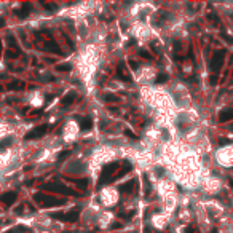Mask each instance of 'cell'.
I'll use <instances>...</instances> for the list:
<instances>
[{"label": "cell", "mask_w": 233, "mask_h": 233, "mask_svg": "<svg viewBox=\"0 0 233 233\" xmlns=\"http://www.w3.org/2000/svg\"><path fill=\"white\" fill-rule=\"evenodd\" d=\"M15 200H16V193H15V192H8V193H5V195H2V197H0V201L5 203L6 206H10Z\"/></svg>", "instance_id": "5"}, {"label": "cell", "mask_w": 233, "mask_h": 233, "mask_svg": "<svg viewBox=\"0 0 233 233\" xmlns=\"http://www.w3.org/2000/svg\"><path fill=\"white\" fill-rule=\"evenodd\" d=\"M56 70H59V72H64V70H70V66H69V64H66V66H58V67H56Z\"/></svg>", "instance_id": "14"}, {"label": "cell", "mask_w": 233, "mask_h": 233, "mask_svg": "<svg viewBox=\"0 0 233 233\" xmlns=\"http://www.w3.org/2000/svg\"><path fill=\"white\" fill-rule=\"evenodd\" d=\"M46 190H53V192H59V193H67V195H73V192L70 189H67L66 185H61V184H50V185H45Z\"/></svg>", "instance_id": "2"}, {"label": "cell", "mask_w": 233, "mask_h": 233, "mask_svg": "<svg viewBox=\"0 0 233 233\" xmlns=\"http://www.w3.org/2000/svg\"><path fill=\"white\" fill-rule=\"evenodd\" d=\"M45 133H46V126H39V128H35V129H32L31 133H27V134H26V141H27V139L40 137V136H43Z\"/></svg>", "instance_id": "4"}, {"label": "cell", "mask_w": 233, "mask_h": 233, "mask_svg": "<svg viewBox=\"0 0 233 233\" xmlns=\"http://www.w3.org/2000/svg\"><path fill=\"white\" fill-rule=\"evenodd\" d=\"M35 201H39L42 206H56V204L61 203L59 200H56L53 197H46V195H43V193H37L35 195Z\"/></svg>", "instance_id": "1"}, {"label": "cell", "mask_w": 233, "mask_h": 233, "mask_svg": "<svg viewBox=\"0 0 233 233\" xmlns=\"http://www.w3.org/2000/svg\"><path fill=\"white\" fill-rule=\"evenodd\" d=\"M73 98H75V93H69V94L62 99V104H64V106H69L70 102L73 101Z\"/></svg>", "instance_id": "10"}, {"label": "cell", "mask_w": 233, "mask_h": 233, "mask_svg": "<svg viewBox=\"0 0 233 233\" xmlns=\"http://www.w3.org/2000/svg\"><path fill=\"white\" fill-rule=\"evenodd\" d=\"M222 62H223V51L216 53L214 58H212V61H211V69L212 70H219L222 67Z\"/></svg>", "instance_id": "3"}, {"label": "cell", "mask_w": 233, "mask_h": 233, "mask_svg": "<svg viewBox=\"0 0 233 233\" xmlns=\"http://www.w3.org/2000/svg\"><path fill=\"white\" fill-rule=\"evenodd\" d=\"M45 6L48 8V10H54V8H56V5H54V3H45Z\"/></svg>", "instance_id": "19"}, {"label": "cell", "mask_w": 233, "mask_h": 233, "mask_svg": "<svg viewBox=\"0 0 233 233\" xmlns=\"http://www.w3.org/2000/svg\"><path fill=\"white\" fill-rule=\"evenodd\" d=\"M193 230H195V228H192V227H190V228H187V233H195Z\"/></svg>", "instance_id": "22"}, {"label": "cell", "mask_w": 233, "mask_h": 233, "mask_svg": "<svg viewBox=\"0 0 233 233\" xmlns=\"http://www.w3.org/2000/svg\"><path fill=\"white\" fill-rule=\"evenodd\" d=\"M216 81H217V78H216V75H212V77H211V83H212V85H214V83H216Z\"/></svg>", "instance_id": "21"}, {"label": "cell", "mask_w": 233, "mask_h": 233, "mask_svg": "<svg viewBox=\"0 0 233 233\" xmlns=\"http://www.w3.org/2000/svg\"><path fill=\"white\" fill-rule=\"evenodd\" d=\"M104 101H118V98L114 96V94H106V96H104Z\"/></svg>", "instance_id": "15"}, {"label": "cell", "mask_w": 233, "mask_h": 233, "mask_svg": "<svg viewBox=\"0 0 233 233\" xmlns=\"http://www.w3.org/2000/svg\"><path fill=\"white\" fill-rule=\"evenodd\" d=\"M21 8H23V10H19V16H21V18H24L26 15H29L27 11L31 10V3H23V5H21Z\"/></svg>", "instance_id": "9"}, {"label": "cell", "mask_w": 233, "mask_h": 233, "mask_svg": "<svg viewBox=\"0 0 233 233\" xmlns=\"http://www.w3.org/2000/svg\"><path fill=\"white\" fill-rule=\"evenodd\" d=\"M164 80H166V77H164V75H160V77L156 78V81H158V83H161V81H164Z\"/></svg>", "instance_id": "20"}, {"label": "cell", "mask_w": 233, "mask_h": 233, "mask_svg": "<svg viewBox=\"0 0 233 233\" xmlns=\"http://www.w3.org/2000/svg\"><path fill=\"white\" fill-rule=\"evenodd\" d=\"M0 54H2V40H0Z\"/></svg>", "instance_id": "23"}, {"label": "cell", "mask_w": 233, "mask_h": 233, "mask_svg": "<svg viewBox=\"0 0 233 233\" xmlns=\"http://www.w3.org/2000/svg\"><path fill=\"white\" fill-rule=\"evenodd\" d=\"M77 185H78V187H80V189H85V187H86V185H88V181H86V179H81V181H77Z\"/></svg>", "instance_id": "13"}, {"label": "cell", "mask_w": 233, "mask_h": 233, "mask_svg": "<svg viewBox=\"0 0 233 233\" xmlns=\"http://www.w3.org/2000/svg\"><path fill=\"white\" fill-rule=\"evenodd\" d=\"M125 133H126V136H129V137H133V139H137V136H136V134H134L133 131H129V129H126Z\"/></svg>", "instance_id": "16"}, {"label": "cell", "mask_w": 233, "mask_h": 233, "mask_svg": "<svg viewBox=\"0 0 233 233\" xmlns=\"http://www.w3.org/2000/svg\"><path fill=\"white\" fill-rule=\"evenodd\" d=\"M93 125V122L89 118H85V120H81V129H89Z\"/></svg>", "instance_id": "11"}, {"label": "cell", "mask_w": 233, "mask_h": 233, "mask_svg": "<svg viewBox=\"0 0 233 233\" xmlns=\"http://www.w3.org/2000/svg\"><path fill=\"white\" fill-rule=\"evenodd\" d=\"M11 144V139H5L3 142H0V150H3V148H6L8 145Z\"/></svg>", "instance_id": "12"}, {"label": "cell", "mask_w": 233, "mask_h": 233, "mask_svg": "<svg viewBox=\"0 0 233 233\" xmlns=\"http://www.w3.org/2000/svg\"><path fill=\"white\" fill-rule=\"evenodd\" d=\"M141 56H142V58H145V59H152V56L148 54L147 51H141Z\"/></svg>", "instance_id": "17"}, {"label": "cell", "mask_w": 233, "mask_h": 233, "mask_svg": "<svg viewBox=\"0 0 233 233\" xmlns=\"http://www.w3.org/2000/svg\"><path fill=\"white\" fill-rule=\"evenodd\" d=\"M231 118H233V109H225V110L220 112L219 122L223 123V122H227V120H231Z\"/></svg>", "instance_id": "6"}, {"label": "cell", "mask_w": 233, "mask_h": 233, "mask_svg": "<svg viewBox=\"0 0 233 233\" xmlns=\"http://www.w3.org/2000/svg\"><path fill=\"white\" fill-rule=\"evenodd\" d=\"M117 77H120L122 80H126V81L131 78V77H129V73L125 70V64H120V66L117 67Z\"/></svg>", "instance_id": "7"}, {"label": "cell", "mask_w": 233, "mask_h": 233, "mask_svg": "<svg viewBox=\"0 0 233 233\" xmlns=\"http://www.w3.org/2000/svg\"><path fill=\"white\" fill-rule=\"evenodd\" d=\"M133 189H134V181L126 182V184H123V185H120V190H122V192H129V190H133Z\"/></svg>", "instance_id": "8"}, {"label": "cell", "mask_w": 233, "mask_h": 233, "mask_svg": "<svg viewBox=\"0 0 233 233\" xmlns=\"http://www.w3.org/2000/svg\"><path fill=\"white\" fill-rule=\"evenodd\" d=\"M67 155H69V152H62V153L59 155V158H58V160H59V161H62V160H64V158H66Z\"/></svg>", "instance_id": "18"}]
</instances>
